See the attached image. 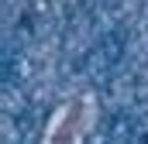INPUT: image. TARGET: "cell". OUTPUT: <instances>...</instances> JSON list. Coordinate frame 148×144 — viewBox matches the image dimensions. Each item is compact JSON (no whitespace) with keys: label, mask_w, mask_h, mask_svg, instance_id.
I'll return each instance as SVG.
<instances>
[{"label":"cell","mask_w":148,"mask_h":144,"mask_svg":"<svg viewBox=\"0 0 148 144\" xmlns=\"http://www.w3.org/2000/svg\"><path fill=\"white\" fill-rule=\"evenodd\" d=\"M93 120H97V103H93V96H90V93L69 96L66 103H59V110L52 113L41 144H83L86 141V130L93 127Z\"/></svg>","instance_id":"cell-1"}]
</instances>
